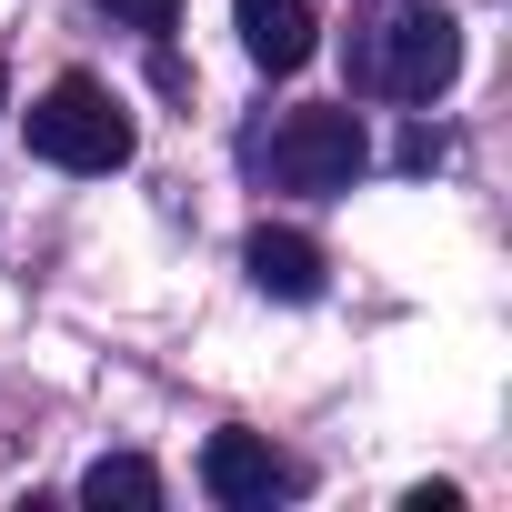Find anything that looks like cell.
<instances>
[{
  "mask_svg": "<svg viewBox=\"0 0 512 512\" xmlns=\"http://www.w3.org/2000/svg\"><path fill=\"white\" fill-rule=\"evenodd\" d=\"M462 71V21L432 11V0H382L352 31V81L382 101H442Z\"/></svg>",
  "mask_w": 512,
  "mask_h": 512,
  "instance_id": "1",
  "label": "cell"
},
{
  "mask_svg": "<svg viewBox=\"0 0 512 512\" xmlns=\"http://www.w3.org/2000/svg\"><path fill=\"white\" fill-rule=\"evenodd\" d=\"M31 151H41L51 171H121V161H131V111H121L91 71H71V81H51V91L31 101Z\"/></svg>",
  "mask_w": 512,
  "mask_h": 512,
  "instance_id": "2",
  "label": "cell"
},
{
  "mask_svg": "<svg viewBox=\"0 0 512 512\" xmlns=\"http://www.w3.org/2000/svg\"><path fill=\"white\" fill-rule=\"evenodd\" d=\"M262 161H272V181H282V191H352V181H362V161H372V131H362V111H352V101L282 111V121H272V141H262Z\"/></svg>",
  "mask_w": 512,
  "mask_h": 512,
  "instance_id": "3",
  "label": "cell"
},
{
  "mask_svg": "<svg viewBox=\"0 0 512 512\" xmlns=\"http://www.w3.org/2000/svg\"><path fill=\"white\" fill-rule=\"evenodd\" d=\"M201 492H211L221 512H272L282 492H302V472H292L262 432H211V442H201Z\"/></svg>",
  "mask_w": 512,
  "mask_h": 512,
  "instance_id": "4",
  "label": "cell"
},
{
  "mask_svg": "<svg viewBox=\"0 0 512 512\" xmlns=\"http://www.w3.org/2000/svg\"><path fill=\"white\" fill-rule=\"evenodd\" d=\"M231 21H241V51L262 61L272 81H282V71H302V61H312V41H322L312 0H231Z\"/></svg>",
  "mask_w": 512,
  "mask_h": 512,
  "instance_id": "5",
  "label": "cell"
},
{
  "mask_svg": "<svg viewBox=\"0 0 512 512\" xmlns=\"http://www.w3.org/2000/svg\"><path fill=\"white\" fill-rule=\"evenodd\" d=\"M241 272H251V292H272V302H322V241H302V231H251V241H241Z\"/></svg>",
  "mask_w": 512,
  "mask_h": 512,
  "instance_id": "6",
  "label": "cell"
},
{
  "mask_svg": "<svg viewBox=\"0 0 512 512\" xmlns=\"http://www.w3.org/2000/svg\"><path fill=\"white\" fill-rule=\"evenodd\" d=\"M81 502H101V512H111V502H121V512H151V502H161V472H151L141 452H101V462L81 472Z\"/></svg>",
  "mask_w": 512,
  "mask_h": 512,
  "instance_id": "7",
  "label": "cell"
},
{
  "mask_svg": "<svg viewBox=\"0 0 512 512\" xmlns=\"http://www.w3.org/2000/svg\"><path fill=\"white\" fill-rule=\"evenodd\" d=\"M91 11H111L121 31H171V21H181V0H91Z\"/></svg>",
  "mask_w": 512,
  "mask_h": 512,
  "instance_id": "8",
  "label": "cell"
},
{
  "mask_svg": "<svg viewBox=\"0 0 512 512\" xmlns=\"http://www.w3.org/2000/svg\"><path fill=\"white\" fill-rule=\"evenodd\" d=\"M0 91H11V81H0Z\"/></svg>",
  "mask_w": 512,
  "mask_h": 512,
  "instance_id": "9",
  "label": "cell"
}]
</instances>
